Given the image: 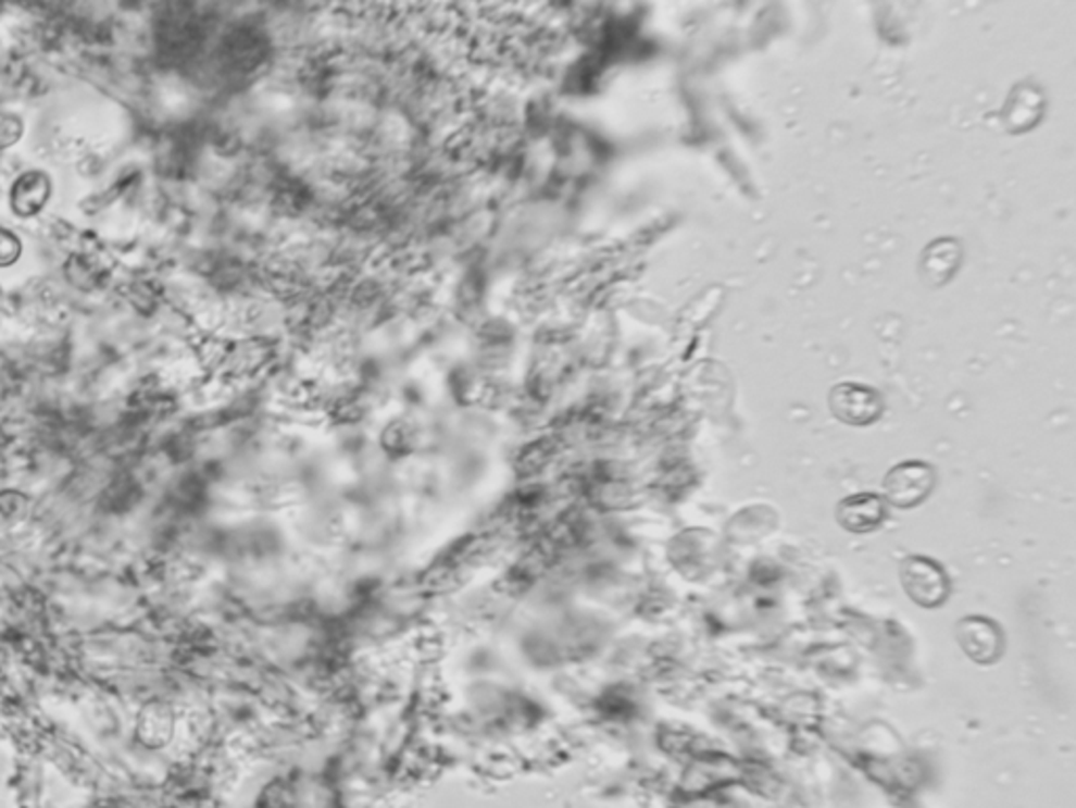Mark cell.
I'll list each match as a JSON object with an SVG mask.
<instances>
[{"mask_svg":"<svg viewBox=\"0 0 1076 808\" xmlns=\"http://www.w3.org/2000/svg\"><path fill=\"white\" fill-rule=\"evenodd\" d=\"M902 582L906 594L921 607H938L949 594L944 571L929 558H909L902 567Z\"/></svg>","mask_w":1076,"mask_h":808,"instance_id":"obj_1","label":"cell"},{"mask_svg":"<svg viewBox=\"0 0 1076 808\" xmlns=\"http://www.w3.org/2000/svg\"><path fill=\"white\" fill-rule=\"evenodd\" d=\"M959 641L965 652L976 661H992L1001 650L999 630L980 617H969L961 623Z\"/></svg>","mask_w":1076,"mask_h":808,"instance_id":"obj_5","label":"cell"},{"mask_svg":"<svg viewBox=\"0 0 1076 808\" xmlns=\"http://www.w3.org/2000/svg\"><path fill=\"white\" fill-rule=\"evenodd\" d=\"M934 486V470L923 461H906L889 470L886 495L896 508H915Z\"/></svg>","mask_w":1076,"mask_h":808,"instance_id":"obj_2","label":"cell"},{"mask_svg":"<svg viewBox=\"0 0 1076 808\" xmlns=\"http://www.w3.org/2000/svg\"><path fill=\"white\" fill-rule=\"evenodd\" d=\"M886 518V506L879 495L860 493L839 504V520L846 529L854 533H868L881 524Z\"/></svg>","mask_w":1076,"mask_h":808,"instance_id":"obj_4","label":"cell"},{"mask_svg":"<svg viewBox=\"0 0 1076 808\" xmlns=\"http://www.w3.org/2000/svg\"><path fill=\"white\" fill-rule=\"evenodd\" d=\"M22 135V123L17 116L0 112V148L13 146Z\"/></svg>","mask_w":1076,"mask_h":808,"instance_id":"obj_7","label":"cell"},{"mask_svg":"<svg viewBox=\"0 0 1076 808\" xmlns=\"http://www.w3.org/2000/svg\"><path fill=\"white\" fill-rule=\"evenodd\" d=\"M49 196H51L49 177L40 171H30L15 182L11 190V204L20 217H33L47 204Z\"/></svg>","mask_w":1076,"mask_h":808,"instance_id":"obj_6","label":"cell"},{"mask_svg":"<svg viewBox=\"0 0 1076 808\" xmlns=\"http://www.w3.org/2000/svg\"><path fill=\"white\" fill-rule=\"evenodd\" d=\"M828 400L835 418L850 425L873 423L884 409L879 394L862 384H839L833 388Z\"/></svg>","mask_w":1076,"mask_h":808,"instance_id":"obj_3","label":"cell"},{"mask_svg":"<svg viewBox=\"0 0 1076 808\" xmlns=\"http://www.w3.org/2000/svg\"><path fill=\"white\" fill-rule=\"evenodd\" d=\"M20 251H22L20 240L11 232L0 229V265H11L13 261H17Z\"/></svg>","mask_w":1076,"mask_h":808,"instance_id":"obj_8","label":"cell"}]
</instances>
